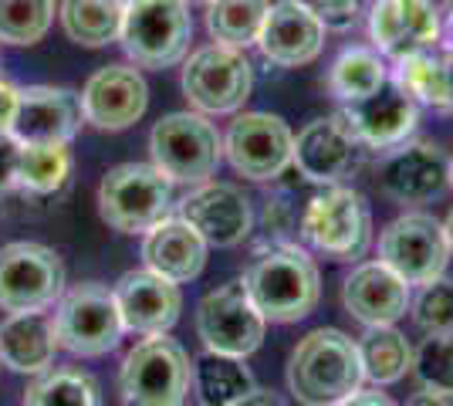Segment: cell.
Instances as JSON below:
<instances>
[{"instance_id":"cell-1","label":"cell","mask_w":453,"mask_h":406,"mask_svg":"<svg viewBox=\"0 0 453 406\" xmlns=\"http://www.w3.org/2000/svg\"><path fill=\"white\" fill-rule=\"evenodd\" d=\"M365 383L359 346L342 329H315L288 359V389L302 406H339Z\"/></svg>"},{"instance_id":"cell-2","label":"cell","mask_w":453,"mask_h":406,"mask_svg":"<svg viewBox=\"0 0 453 406\" xmlns=\"http://www.w3.org/2000/svg\"><path fill=\"white\" fill-rule=\"evenodd\" d=\"M244 288L267 322H302L321 302L319 264L295 244H274L261 251L244 271Z\"/></svg>"},{"instance_id":"cell-3","label":"cell","mask_w":453,"mask_h":406,"mask_svg":"<svg viewBox=\"0 0 453 406\" xmlns=\"http://www.w3.org/2000/svg\"><path fill=\"white\" fill-rule=\"evenodd\" d=\"M193 18L187 0H126L119 44L139 68L163 72L187 58Z\"/></svg>"},{"instance_id":"cell-4","label":"cell","mask_w":453,"mask_h":406,"mask_svg":"<svg viewBox=\"0 0 453 406\" xmlns=\"http://www.w3.org/2000/svg\"><path fill=\"white\" fill-rule=\"evenodd\" d=\"M173 187L156 163H122L98 183V213L119 234H146L170 217Z\"/></svg>"},{"instance_id":"cell-5","label":"cell","mask_w":453,"mask_h":406,"mask_svg":"<svg viewBox=\"0 0 453 406\" xmlns=\"http://www.w3.org/2000/svg\"><path fill=\"white\" fill-rule=\"evenodd\" d=\"M189 387L193 363L170 335H146L119 369L122 406H183Z\"/></svg>"},{"instance_id":"cell-6","label":"cell","mask_w":453,"mask_h":406,"mask_svg":"<svg viewBox=\"0 0 453 406\" xmlns=\"http://www.w3.org/2000/svg\"><path fill=\"white\" fill-rule=\"evenodd\" d=\"M55 339L58 349L78 359H98L109 356L122 335V315L115 305V291L98 281H81L65 288V295L55 302Z\"/></svg>"},{"instance_id":"cell-7","label":"cell","mask_w":453,"mask_h":406,"mask_svg":"<svg viewBox=\"0 0 453 406\" xmlns=\"http://www.w3.org/2000/svg\"><path fill=\"white\" fill-rule=\"evenodd\" d=\"M152 163L170 176L173 183L200 187L213 180L224 159V135L203 112H170L150 133Z\"/></svg>"},{"instance_id":"cell-8","label":"cell","mask_w":453,"mask_h":406,"mask_svg":"<svg viewBox=\"0 0 453 406\" xmlns=\"http://www.w3.org/2000/svg\"><path fill=\"white\" fill-rule=\"evenodd\" d=\"M302 237L332 261H359L372 241V213L359 190L325 187L302 213Z\"/></svg>"},{"instance_id":"cell-9","label":"cell","mask_w":453,"mask_h":406,"mask_svg":"<svg viewBox=\"0 0 453 406\" xmlns=\"http://www.w3.org/2000/svg\"><path fill=\"white\" fill-rule=\"evenodd\" d=\"M254 92V65L244 48L203 44L183 65V96L203 116H234Z\"/></svg>"},{"instance_id":"cell-10","label":"cell","mask_w":453,"mask_h":406,"mask_svg":"<svg viewBox=\"0 0 453 406\" xmlns=\"http://www.w3.org/2000/svg\"><path fill=\"white\" fill-rule=\"evenodd\" d=\"M450 254L443 224L426 211L399 213L379 234V261L396 271L410 288L436 281L447 271Z\"/></svg>"},{"instance_id":"cell-11","label":"cell","mask_w":453,"mask_h":406,"mask_svg":"<svg viewBox=\"0 0 453 406\" xmlns=\"http://www.w3.org/2000/svg\"><path fill=\"white\" fill-rule=\"evenodd\" d=\"M65 295V261L38 241H14L0 248V309L44 311Z\"/></svg>"},{"instance_id":"cell-12","label":"cell","mask_w":453,"mask_h":406,"mask_svg":"<svg viewBox=\"0 0 453 406\" xmlns=\"http://www.w3.org/2000/svg\"><path fill=\"white\" fill-rule=\"evenodd\" d=\"M267 318L250 302L244 281H226L196 302V335L210 352L247 359L265 342Z\"/></svg>"},{"instance_id":"cell-13","label":"cell","mask_w":453,"mask_h":406,"mask_svg":"<svg viewBox=\"0 0 453 406\" xmlns=\"http://www.w3.org/2000/svg\"><path fill=\"white\" fill-rule=\"evenodd\" d=\"M226 163L254 183H267L295 163V133L281 116L271 112H241L226 126Z\"/></svg>"},{"instance_id":"cell-14","label":"cell","mask_w":453,"mask_h":406,"mask_svg":"<svg viewBox=\"0 0 453 406\" xmlns=\"http://www.w3.org/2000/svg\"><path fill=\"white\" fill-rule=\"evenodd\" d=\"M379 190L393 203L419 207L453 190L450 156L434 142H399L379 163Z\"/></svg>"},{"instance_id":"cell-15","label":"cell","mask_w":453,"mask_h":406,"mask_svg":"<svg viewBox=\"0 0 453 406\" xmlns=\"http://www.w3.org/2000/svg\"><path fill=\"white\" fill-rule=\"evenodd\" d=\"M150 109V85L135 65H105L81 88V112L92 129L122 133Z\"/></svg>"},{"instance_id":"cell-16","label":"cell","mask_w":453,"mask_h":406,"mask_svg":"<svg viewBox=\"0 0 453 406\" xmlns=\"http://www.w3.org/2000/svg\"><path fill=\"white\" fill-rule=\"evenodd\" d=\"M176 213L193 224L210 248H237L254 231V211L241 187L234 183H200L176 203Z\"/></svg>"},{"instance_id":"cell-17","label":"cell","mask_w":453,"mask_h":406,"mask_svg":"<svg viewBox=\"0 0 453 406\" xmlns=\"http://www.w3.org/2000/svg\"><path fill=\"white\" fill-rule=\"evenodd\" d=\"M443 20L426 0H372L369 4V38L382 58H410L430 51L443 38Z\"/></svg>"},{"instance_id":"cell-18","label":"cell","mask_w":453,"mask_h":406,"mask_svg":"<svg viewBox=\"0 0 453 406\" xmlns=\"http://www.w3.org/2000/svg\"><path fill=\"white\" fill-rule=\"evenodd\" d=\"M112 291L122 326L133 335H166L180 322L183 311L180 285L156 274L152 268L126 271Z\"/></svg>"},{"instance_id":"cell-19","label":"cell","mask_w":453,"mask_h":406,"mask_svg":"<svg viewBox=\"0 0 453 406\" xmlns=\"http://www.w3.org/2000/svg\"><path fill=\"white\" fill-rule=\"evenodd\" d=\"M342 119L349 122L352 135L359 139V146L369 149H393L399 142H406L419 126V102L406 96L396 81L389 78L376 96L349 102L342 109Z\"/></svg>"},{"instance_id":"cell-20","label":"cell","mask_w":453,"mask_h":406,"mask_svg":"<svg viewBox=\"0 0 453 406\" xmlns=\"http://www.w3.org/2000/svg\"><path fill=\"white\" fill-rule=\"evenodd\" d=\"M325 24H321L302 0H278L267 7L265 27L257 34V48L278 68H302L321 55L325 48Z\"/></svg>"},{"instance_id":"cell-21","label":"cell","mask_w":453,"mask_h":406,"mask_svg":"<svg viewBox=\"0 0 453 406\" xmlns=\"http://www.w3.org/2000/svg\"><path fill=\"white\" fill-rule=\"evenodd\" d=\"M342 305L365 329L369 326H396L413 305V291L389 264L362 261L342 285Z\"/></svg>"},{"instance_id":"cell-22","label":"cell","mask_w":453,"mask_h":406,"mask_svg":"<svg viewBox=\"0 0 453 406\" xmlns=\"http://www.w3.org/2000/svg\"><path fill=\"white\" fill-rule=\"evenodd\" d=\"M356 159H359V139L352 135L342 112L315 119L295 135V163L291 166H298V173L311 183H321V187L339 183L342 176L352 173Z\"/></svg>"},{"instance_id":"cell-23","label":"cell","mask_w":453,"mask_h":406,"mask_svg":"<svg viewBox=\"0 0 453 406\" xmlns=\"http://www.w3.org/2000/svg\"><path fill=\"white\" fill-rule=\"evenodd\" d=\"M85 122L81 96L55 85H31L20 88L18 116L11 135L18 142H72Z\"/></svg>"},{"instance_id":"cell-24","label":"cell","mask_w":453,"mask_h":406,"mask_svg":"<svg viewBox=\"0 0 453 406\" xmlns=\"http://www.w3.org/2000/svg\"><path fill=\"white\" fill-rule=\"evenodd\" d=\"M207 251L210 244L180 213L163 217L156 227L142 234V261H146V268L170 278L176 285H187L193 278H200V271L207 264Z\"/></svg>"},{"instance_id":"cell-25","label":"cell","mask_w":453,"mask_h":406,"mask_svg":"<svg viewBox=\"0 0 453 406\" xmlns=\"http://www.w3.org/2000/svg\"><path fill=\"white\" fill-rule=\"evenodd\" d=\"M55 352V322L44 311H18L0 322V366L24 376H38L51 369Z\"/></svg>"},{"instance_id":"cell-26","label":"cell","mask_w":453,"mask_h":406,"mask_svg":"<svg viewBox=\"0 0 453 406\" xmlns=\"http://www.w3.org/2000/svg\"><path fill=\"white\" fill-rule=\"evenodd\" d=\"M254 383V372L244 366V359L224 356V352H203L193 359V389L203 406H234L244 400Z\"/></svg>"},{"instance_id":"cell-27","label":"cell","mask_w":453,"mask_h":406,"mask_svg":"<svg viewBox=\"0 0 453 406\" xmlns=\"http://www.w3.org/2000/svg\"><path fill=\"white\" fill-rule=\"evenodd\" d=\"M356 346H359L362 372L372 387H393L413 369V346L393 326H369L362 339H356Z\"/></svg>"},{"instance_id":"cell-28","label":"cell","mask_w":453,"mask_h":406,"mask_svg":"<svg viewBox=\"0 0 453 406\" xmlns=\"http://www.w3.org/2000/svg\"><path fill=\"white\" fill-rule=\"evenodd\" d=\"M386 81H389L386 61H382L376 48H365V44L345 48L328 68V92L339 102H345V105L376 96Z\"/></svg>"},{"instance_id":"cell-29","label":"cell","mask_w":453,"mask_h":406,"mask_svg":"<svg viewBox=\"0 0 453 406\" xmlns=\"http://www.w3.org/2000/svg\"><path fill=\"white\" fill-rule=\"evenodd\" d=\"M126 0H61V27L81 48H105L119 41Z\"/></svg>"},{"instance_id":"cell-30","label":"cell","mask_w":453,"mask_h":406,"mask_svg":"<svg viewBox=\"0 0 453 406\" xmlns=\"http://www.w3.org/2000/svg\"><path fill=\"white\" fill-rule=\"evenodd\" d=\"M72 176V149L68 142H20L18 190L31 196L58 194Z\"/></svg>"},{"instance_id":"cell-31","label":"cell","mask_w":453,"mask_h":406,"mask_svg":"<svg viewBox=\"0 0 453 406\" xmlns=\"http://www.w3.org/2000/svg\"><path fill=\"white\" fill-rule=\"evenodd\" d=\"M24 406H102V389L78 366L44 369L24 393Z\"/></svg>"},{"instance_id":"cell-32","label":"cell","mask_w":453,"mask_h":406,"mask_svg":"<svg viewBox=\"0 0 453 406\" xmlns=\"http://www.w3.org/2000/svg\"><path fill=\"white\" fill-rule=\"evenodd\" d=\"M271 0H210L207 4V31L213 41L230 48L257 44L265 27Z\"/></svg>"},{"instance_id":"cell-33","label":"cell","mask_w":453,"mask_h":406,"mask_svg":"<svg viewBox=\"0 0 453 406\" xmlns=\"http://www.w3.org/2000/svg\"><path fill=\"white\" fill-rule=\"evenodd\" d=\"M55 20V0H0V44L31 48Z\"/></svg>"},{"instance_id":"cell-34","label":"cell","mask_w":453,"mask_h":406,"mask_svg":"<svg viewBox=\"0 0 453 406\" xmlns=\"http://www.w3.org/2000/svg\"><path fill=\"white\" fill-rule=\"evenodd\" d=\"M413 372L423 389L453 396V332H426L413 352Z\"/></svg>"},{"instance_id":"cell-35","label":"cell","mask_w":453,"mask_h":406,"mask_svg":"<svg viewBox=\"0 0 453 406\" xmlns=\"http://www.w3.org/2000/svg\"><path fill=\"white\" fill-rule=\"evenodd\" d=\"M410 311L423 332H453V278L440 274L430 285H419Z\"/></svg>"},{"instance_id":"cell-36","label":"cell","mask_w":453,"mask_h":406,"mask_svg":"<svg viewBox=\"0 0 453 406\" xmlns=\"http://www.w3.org/2000/svg\"><path fill=\"white\" fill-rule=\"evenodd\" d=\"M302 4L328 31H349L369 11L372 0H302Z\"/></svg>"},{"instance_id":"cell-37","label":"cell","mask_w":453,"mask_h":406,"mask_svg":"<svg viewBox=\"0 0 453 406\" xmlns=\"http://www.w3.org/2000/svg\"><path fill=\"white\" fill-rule=\"evenodd\" d=\"M18 159L20 142L11 133H0V200L18 190Z\"/></svg>"},{"instance_id":"cell-38","label":"cell","mask_w":453,"mask_h":406,"mask_svg":"<svg viewBox=\"0 0 453 406\" xmlns=\"http://www.w3.org/2000/svg\"><path fill=\"white\" fill-rule=\"evenodd\" d=\"M440 61V75H436V105L440 109H453V51L436 55Z\"/></svg>"},{"instance_id":"cell-39","label":"cell","mask_w":453,"mask_h":406,"mask_svg":"<svg viewBox=\"0 0 453 406\" xmlns=\"http://www.w3.org/2000/svg\"><path fill=\"white\" fill-rule=\"evenodd\" d=\"M18 98H20V88H14L11 81L0 78V133H11L14 116H18Z\"/></svg>"},{"instance_id":"cell-40","label":"cell","mask_w":453,"mask_h":406,"mask_svg":"<svg viewBox=\"0 0 453 406\" xmlns=\"http://www.w3.org/2000/svg\"><path fill=\"white\" fill-rule=\"evenodd\" d=\"M339 406H396V403H393L386 393H379V387H376V389H359V393H352V396Z\"/></svg>"},{"instance_id":"cell-41","label":"cell","mask_w":453,"mask_h":406,"mask_svg":"<svg viewBox=\"0 0 453 406\" xmlns=\"http://www.w3.org/2000/svg\"><path fill=\"white\" fill-rule=\"evenodd\" d=\"M234 406H288V400L284 396H278V393H271V389H250L244 400H237Z\"/></svg>"},{"instance_id":"cell-42","label":"cell","mask_w":453,"mask_h":406,"mask_svg":"<svg viewBox=\"0 0 453 406\" xmlns=\"http://www.w3.org/2000/svg\"><path fill=\"white\" fill-rule=\"evenodd\" d=\"M406 406H450V396H440L434 389H419L410 396V403Z\"/></svg>"},{"instance_id":"cell-43","label":"cell","mask_w":453,"mask_h":406,"mask_svg":"<svg viewBox=\"0 0 453 406\" xmlns=\"http://www.w3.org/2000/svg\"><path fill=\"white\" fill-rule=\"evenodd\" d=\"M426 4H430V7L436 11V18L443 20V27H447V24L453 20V0H426Z\"/></svg>"},{"instance_id":"cell-44","label":"cell","mask_w":453,"mask_h":406,"mask_svg":"<svg viewBox=\"0 0 453 406\" xmlns=\"http://www.w3.org/2000/svg\"><path fill=\"white\" fill-rule=\"evenodd\" d=\"M443 231H447V244H450V251H453V211H450V217L443 220Z\"/></svg>"},{"instance_id":"cell-45","label":"cell","mask_w":453,"mask_h":406,"mask_svg":"<svg viewBox=\"0 0 453 406\" xmlns=\"http://www.w3.org/2000/svg\"><path fill=\"white\" fill-rule=\"evenodd\" d=\"M447 44H450V51H453V20L447 24Z\"/></svg>"},{"instance_id":"cell-46","label":"cell","mask_w":453,"mask_h":406,"mask_svg":"<svg viewBox=\"0 0 453 406\" xmlns=\"http://www.w3.org/2000/svg\"><path fill=\"white\" fill-rule=\"evenodd\" d=\"M187 4H210V0H187Z\"/></svg>"},{"instance_id":"cell-47","label":"cell","mask_w":453,"mask_h":406,"mask_svg":"<svg viewBox=\"0 0 453 406\" xmlns=\"http://www.w3.org/2000/svg\"><path fill=\"white\" fill-rule=\"evenodd\" d=\"M450 170H453V156H450Z\"/></svg>"}]
</instances>
